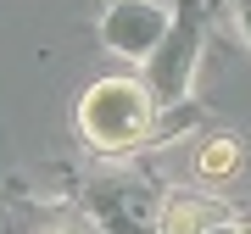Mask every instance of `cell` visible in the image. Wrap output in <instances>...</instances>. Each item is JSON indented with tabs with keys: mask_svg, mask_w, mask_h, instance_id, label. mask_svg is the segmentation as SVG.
Wrapping results in <instances>:
<instances>
[{
	"mask_svg": "<svg viewBox=\"0 0 251 234\" xmlns=\"http://www.w3.org/2000/svg\"><path fill=\"white\" fill-rule=\"evenodd\" d=\"M168 11L156 6V0H117V6L106 11V23H100V39L128 56V62H145V56L162 50V39H168Z\"/></svg>",
	"mask_w": 251,
	"mask_h": 234,
	"instance_id": "2",
	"label": "cell"
},
{
	"mask_svg": "<svg viewBox=\"0 0 251 234\" xmlns=\"http://www.w3.org/2000/svg\"><path fill=\"white\" fill-rule=\"evenodd\" d=\"M234 23H240V34L251 39V0H234Z\"/></svg>",
	"mask_w": 251,
	"mask_h": 234,
	"instance_id": "5",
	"label": "cell"
},
{
	"mask_svg": "<svg viewBox=\"0 0 251 234\" xmlns=\"http://www.w3.org/2000/svg\"><path fill=\"white\" fill-rule=\"evenodd\" d=\"M240 167H246V151H240V140H229V134L206 140L201 151H196V179H201V184H224V179H234Z\"/></svg>",
	"mask_w": 251,
	"mask_h": 234,
	"instance_id": "4",
	"label": "cell"
},
{
	"mask_svg": "<svg viewBox=\"0 0 251 234\" xmlns=\"http://www.w3.org/2000/svg\"><path fill=\"white\" fill-rule=\"evenodd\" d=\"M218 223L224 217L206 207V195H196V189H173L156 212V229H218Z\"/></svg>",
	"mask_w": 251,
	"mask_h": 234,
	"instance_id": "3",
	"label": "cell"
},
{
	"mask_svg": "<svg viewBox=\"0 0 251 234\" xmlns=\"http://www.w3.org/2000/svg\"><path fill=\"white\" fill-rule=\"evenodd\" d=\"M156 128V90L140 78H95L78 100V134L95 145V151H134V145L151 140Z\"/></svg>",
	"mask_w": 251,
	"mask_h": 234,
	"instance_id": "1",
	"label": "cell"
}]
</instances>
